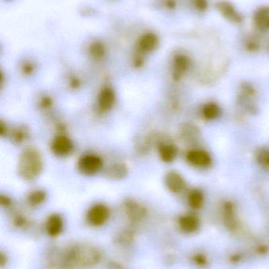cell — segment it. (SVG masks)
<instances>
[{
	"instance_id": "cell-1",
	"label": "cell",
	"mask_w": 269,
	"mask_h": 269,
	"mask_svg": "<svg viewBox=\"0 0 269 269\" xmlns=\"http://www.w3.org/2000/svg\"><path fill=\"white\" fill-rule=\"evenodd\" d=\"M102 259L97 247L87 243H74L54 251L48 257L52 269H89L96 267Z\"/></svg>"
},
{
	"instance_id": "cell-2",
	"label": "cell",
	"mask_w": 269,
	"mask_h": 269,
	"mask_svg": "<svg viewBox=\"0 0 269 269\" xmlns=\"http://www.w3.org/2000/svg\"><path fill=\"white\" fill-rule=\"evenodd\" d=\"M44 168L42 155L34 148H28L23 151L17 164V172L22 179L31 181L42 173Z\"/></svg>"
},
{
	"instance_id": "cell-3",
	"label": "cell",
	"mask_w": 269,
	"mask_h": 269,
	"mask_svg": "<svg viewBox=\"0 0 269 269\" xmlns=\"http://www.w3.org/2000/svg\"><path fill=\"white\" fill-rule=\"evenodd\" d=\"M216 10L220 15L228 23L233 25H241L244 18L240 11L228 0H219L215 4Z\"/></svg>"
},
{
	"instance_id": "cell-4",
	"label": "cell",
	"mask_w": 269,
	"mask_h": 269,
	"mask_svg": "<svg viewBox=\"0 0 269 269\" xmlns=\"http://www.w3.org/2000/svg\"><path fill=\"white\" fill-rule=\"evenodd\" d=\"M103 161L97 155L86 154L79 159L77 169L83 175H93L101 170Z\"/></svg>"
},
{
	"instance_id": "cell-5",
	"label": "cell",
	"mask_w": 269,
	"mask_h": 269,
	"mask_svg": "<svg viewBox=\"0 0 269 269\" xmlns=\"http://www.w3.org/2000/svg\"><path fill=\"white\" fill-rule=\"evenodd\" d=\"M110 216V210L104 204H96L89 209L87 213L88 222L92 226L99 227L105 225Z\"/></svg>"
},
{
	"instance_id": "cell-6",
	"label": "cell",
	"mask_w": 269,
	"mask_h": 269,
	"mask_svg": "<svg viewBox=\"0 0 269 269\" xmlns=\"http://www.w3.org/2000/svg\"><path fill=\"white\" fill-rule=\"evenodd\" d=\"M191 58H189L185 54H177L173 58V76L174 80H178L182 78V76L188 71L191 67Z\"/></svg>"
},
{
	"instance_id": "cell-7",
	"label": "cell",
	"mask_w": 269,
	"mask_h": 269,
	"mask_svg": "<svg viewBox=\"0 0 269 269\" xmlns=\"http://www.w3.org/2000/svg\"><path fill=\"white\" fill-rule=\"evenodd\" d=\"M52 150L58 157H66L72 152V142L64 134H59L52 141Z\"/></svg>"
},
{
	"instance_id": "cell-8",
	"label": "cell",
	"mask_w": 269,
	"mask_h": 269,
	"mask_svg": "<svg viewBox=\"0 0 269 269\" xmlns=\"http://www.w3.org/2000/svg\"><path fill=\"white\" fill-rule=\"evenodd\" d=\"M159 37L155 33H148L143 35L137 42V52L148 54L154 51L159 46Z\"/></svg>"
},
{
	"instance_id": "cell-9",
	"label": "cell",
	"mask_w": 269,
	"mask_h": 269,
	"mask_svg": "<svg viewBox=\"0 0 269 269\" xmlns=\"http://www.w3.org/2000/svg\"><path fill=\"white\" fill-rule=\"evenodd\" d=\"M187 159L189 163L196 167H209L212 163L211 156L202 150H191L187 153Z\"/></svg>"
},
{
	"instance_id": "cell-10",
	"label": "cell",
	"mask_w": 269,
	"mask_h": 269,
	"mask_svg": "<svg viewBox=\"0 0 269 269\" xmlns=\"http://www.w3.org/2000/svg\"><path fill=\"white\" fill-rule=\"evenodd\" d=\"M253 23L257 30L269 31V6H261L254 11Z\"/></svg>"
},
{
	"instance_id": "cell-11",
	"label": "cell",
	"mask_w": 269,
	"mask_h": 269,
	"mask_svg": "<svg viewBox=\"0 0 269 269\" xmlns=\"http://www.w3.org/2000/svg\"><path fill=\"white\" fill-rule=\"evenodd\" d=\"M115 102V94L113 89L105 87L99 92L98 96V106L101 111L110 110Z\"/></svg>"
},
{
	"instance_id": "cell-12",
	"label": "cell",
	"mask_w": 269,
	"mask_h": 269,
	"mask_svg": "<svg viewBox=\"0 0 269 269\" xmlns=\"http://www.w3.org/2000/svg\"><path fill=\"white\" fill-rule=\"evenodd\" d=\"M126 213L132 223H137L144 218L146 210L144 206L134 201H128L125 204Z\"/></svg>"
},
{
	"instance_id": "cell-13",
	"label": "cell",
	"mask_w": 269,
	"mask_h": 269,
	"mask_svg": "<svg viewBox=\"0 0 269 269\" xmlns=\"http://www.w3.org/2000/svg\"><path fill=\"white\" fill-rule=\"evenodd\" d=\"M165 184L169 191L179 193L185 188V182L180 174L176 172H169L165 175Z\"/></svg>"
},
{
	"instance_id": "cell-14",
	"label": "cell",
	"mask_w": 269,
	"mask_h": 269,
	"mask_svg": "<svg viewBox=\"0 0 269 269\" xmlns=\"http://www.w3.org/2000/svg\"><path fill=\"white\" fill-rule=\"evenodd\" d=\"M47 233L51 237L60 235L64 229V220L58 214H52L48 217L45 225Z\"/></svg>"
},
{
	"instance_id": "cell-15",
	"label": "cell",
	"mask_w": 269,
	"mask_h": 269,
	"mask_svg": "<svg viewBox=\"0 0 269 269\" xmlns=\"http://www.w3.org/2000/svg\"><path fill=\"white\" fill-rule=\"evenodd\" d=\"M128 168L123 163H114L107 168L105 173L108 178L115 181H120L128 175Z\"/></svg>"
},
{
	"instance_id": "cell-16",
	"label": "cell",
	"mask_w": 269,
	"mask_h": 269,
	"mask_svg": "<svg viewBox=\"0 0 269 269\" xmlns=\"http://www.w3.org/2000/svg\"><path fill=\"white\" fill-rule=\"evenodd\" d=\"M159 154L163 162L171 163L176 159L178 149L172 143H161L159 145Z\"/></svg>"
},
{
	"instance_id": "cell-17",
	"label": "cell",
	"mask_w": 269,
	"mask_h": 269,
	"mask_svg": "<svg viewBox=\"0 0 269 269\" xmlns=\"http://www.w3.org/2000/svg\"><path fill=\"white\" fill-rule=\"evenodd\" d=\"M179 227L183 232L192 233L197 230L199 227V220L194 215H185L179 219Z\"/></svg>"
},
{
	"instance_id": "cell-18",
	"label": "cell",
	"mask_w": 269,
	"mask_h": 269,
	"mask_svg": "<svg viewBox=\"0 0 269 269\" xmlns=\"http://www.w3.org/2000/svg\"><path fill=\"white\" fill-rule=\"evenodd\" d=\"M89 55L95 60H101L106 55V48L100 41H95L89 48Z\"/></svg>"
},
{
	"instance_id": "cell-19",
	"label": "cell",
	"mask_w": 269,
	"mask_h": 269,
	"mask_svg": "<svg viewBox=\"0 0 269 269\" xmlns=\"http://www.w3.org/2000/svg\"><path fill=\"white\" fill-rule=\"evenodd\" d=\"M29 131L26 127L19 126L11 133V138L14 144H22L27 140Z\"/></svg>"
},
{
	"instance_id": "cell-20",
	"label": "cell",
	"mask_w": 269,
	"mask_h": 269,
	"mask_svg": "<svg viewBox=\"0 0 269 269\" xmlns=\"http://www.w3.org/2000/svg\"><path fill=\"white\" fill-rule=\"evenodd\" d=\"M203 116L208 120H213L220 116V108L216 103H209L203 108Z\"/></svg>"
},
{
	"instance_id": "cell-21",
	"label": "cell",
	"mask_w": 269,
	"mask_h": 269,
	"mask_svg": "<svg viewBox=\"0 0 269 269\" xmlns=\"http://www.w3.org/2000/svg\"><path fill=\"white\" fill-rule=\"evenodd\" d=\"M204 201V196L202 192L199 190H193L189 194V203L194 209L201 208Z\"/></svg>"
},
{
	"instance_id": "cell-22",
	"label": "cell",
	"mask_w": 269,
	"mask_h": 269,
	"mask_svg": "<svg viewBox=\"0 0 269 269\" xmlns=\"http://www.w3.org/2000/svg\"><path fill=\"white\" fill-rule=\"evenodd\" d=\"M46 199V193L42 190H36L30 193L28 196V203L33 206L42 205Z\"/></svg>"
},
{
	"instance_id": "cell-23",
	"label": "cell",
	"mask_w": 269,
	"mask_h": 269,
	"mask_svg": "<svg viewBox=\"0 0 269 269\" xmlns=\"http://www.w3.org/2000/svg\"><path fill=\"white\" fill-rule=\"evenodd\" d=\"M261 46L260 39L257 36H250L245 41L246 49L250 51H257Z\"/></svg>"
},
{
	"instance_id": "cell-24",
	"label": "cell",
	"mask_w": 269,
	"mask_h": 269,
	"mask_svg": "<svg viewBox=\"0 0 269 269\" xmlns=\"http://www.w3.org/2000/svg\"><path fill=\"white\" fill-rule=\"evenodd\" d=\"M257 159L261 166L269 168V150L261 149L257 153Z\"/></svg>"
},
{
	"instance_id": "cell-25",
	"label": "cell",
	"mask_w": 269,
	"mask_h": 269,
	"mask_svg": "<svg viewBox=\"0 0 269 269\" xmlns=\"http://www.w3.org/2000/svg\"><path fill=\"white\" fill-rule=\"evenodd\" d=\"M192 4L198 12H205L209 8V0H192Z\"/></svg>"
},
{
	"instance_id": "cell-26",
	"label": "cell",
	"mask_w": 269,
	"mask_h": 269,
	"mask_svg": "<svg viewBox=\"0 0 269 269\" xmlns=\"http://www.w3.org/2000/svg\"><path fill=\"white\" fill-rule=\"evenodd\" d=\"M177 5H178V0H163V6L169 10H173Z\"/></svg>"
},
{
	"instance_id": "cell-27",
	"label": "cell",
	"mask_w": 269,
	"mask_h": 269,
	"mask_svg": "<svg viewBox=\"0 0 269 269\" xmlns=\"http://www.w3.org/2000/svg\"><path fill=\"white\" fill-rule=\"evenodd\" d=\"M39 104H40V106H42V107L43 108V109H47V108L50 107V106H52V99L50 97H48V96H45V97L42 99V101H40V103H39Z\"/></svg>"
},
{
	"instance_id": "cell-28",
	"label": "cell",
	"mask_w": 269,
	"mask_h": 269,
	"mask_svg": "<svg viewBox=\"0 0 269 269\" xmlns=\"http://www.w3.org/2000/svg\"><path fill=\"white\" fill-rule=\"evenodd\" d=\"M33 70H34V66H33V64L26 63L23 65V71L25 74H31L33 73Z\"/></svg>"
},
{
	"instance_id": "cell-29",
	"label": "cell",
	"mask_w": 269,
	"mask_h": 269,
	"mask_svg": "<svg viewBox=\"0 0 269 269\" xmlns=\"http://www.w3.org/2000/svg\"><path fill=\"white\" fill-rule=\"evenodd\" d=\"M14 223L17 227H23V225L26 223V219H25L23 216H17L14 219Z\"/></svg>"
},
{
	"instance_id": "cell-30",
	"label": "cell",
	"mask_w": 269,
	"mask_h": 269,
	"mask_svg": "<svg viewBox=\"0 0 269 269\" xmlns=\"http://www.w3.org/2000/svg\"><path fill=\"white\" fill-rule=\"evenodd\" d=\"M0 201H1V205L4 206H9L11 204V200L7 196L1 195Z\"/></svg>"
},
{
	"instance_id": "cell-31",
	"label": "cell",
	"mask_w": 269,
	"mask_h": 269,
	"mask_svg": "<svg viewBox=\"0 0 269 269\" xmlns=\"http://www.w3.org/2000/svg\"><path fill=\"white\" fill-rule=\"evenodd\" d=\"M80 85V81H79L78 79L74 77V78L71 79V86L74 88H77L78 86Z\"/></svg>"
},
{
	"instance_id": "cell-32",
	"label": "cell",
	"mask_w": 269,
	"mask_h": 269,
	"mask_svg": "<svg viewBox=\"0 0 269 269\" xmlns=\"http://www.w3.org/2000/svg\"><path fill=\"white\" fill-rule=\"evenodd\" d=\"M109 269H122L121 268V266L118 265V264H115V263H112L111 264L110 268Z\"/></svg>"
}]
</instances>
